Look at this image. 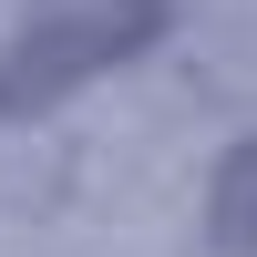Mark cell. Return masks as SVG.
Instances as JSON below:
<instances>
[{"label":"cell","instance_id":"cell-1","mask_svg":"<svg viewBox=\"0 0 257 257\" xmlns=\"http://www.w3.org/2000/svg\"><path fill=\"white\" fill-rule=\"evenodd\" d=\"M165 31H175V0H103V11H62V21H41V31H21L11 52H0V123L52 113L62 93H82L93 72H123V62L155 52Z\"/></svg>","mask_w":257,"mask_h":257},{"label":"cell","instance_id":"cell-2","mask_svg":"<svg viewBox=\"0 0 257 257\" xmlns=\"http://www.w3.org/2000/svg\"><path fill=\"white\" fill-rule=\"evenodd\" d=\"M206 247L216 257H257V134H237L206 175Z\"/></svg>","mask_w":257,"mask_h":257}]
</instances>
